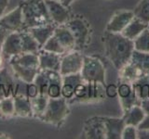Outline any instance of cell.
I'll list each match as a JSON object with an SVG mask.
<instances>
[{"mask_svg": "<svg viewBox=\"0 0 149 139\" xmlns=\"http://www.w3.org/2000/svg\"><path fill=\"white\" fill-rule=\"evenodd\" d=\"M14 97V115L19 117H32L33 109L30 102V97L25 95H17Z\"/></svg>", "mask_w": 149, "mask_h": 139, "instance_id": "20", "label": "cell"}, {"mask_svg": "<svg viewBox=\"0 0 149 139\" xmlns=\"http://www.w3.org/2000/svg\"><path fill=\"white\" fill-rule=\"evenodd\" d=\"M8 34H9L8 31L4 29L2 26H0V48H1V45L4 43V41L6 39V37L8 36Z\"/></svg>", "mask_w": 149, "mask_h": 139, "instance_id": "33", "label": "cell"}, {"mask_svg": "<svg viewBox=\"0 0 149 139\" xmlns=\"http://www.w3.org/2000/svg\"><path fill=\"white\" fill-rule=\"evenodd\" d=\"M138 139H149V130H138Z\"/></svg>", "mask_w": 149, "mask_h": 139, "instance_id": "35", "label": "cell"}, {"mask_svg": "<svg viewBox=\"0 0 149 139\" xmlns=\"http://www.w3.org/2000/svg\"><path fill=\"white\" fill-rule=\"evenodd\" d=\"M58 1H61V0H58Z\"/></svg>", "mask_w": 149, "mask_h": 139, "instance_id": "40", "label": "cell"}, {"mask_svg": "<svg viewBox=\"0 0 149 139\" xmlns=\"http://www.w3.org/2000/svg\"><path fill=\"white\" fill-rule=\"evenodd\" d=\"M49 97L47 95L37 94L34 96L30 97V102L33 109V115L36 118H41L44 114L47 106H48Z\"/></svg>", "mask_w": 149, "mask_h": 139, "instance_id": "24", "label": "cell"}, {"mask_svg": "<svg viewBox=\"0 0 149 139\" xmlns=\"http://www.w3.org/2000/svg\"><path fill=\"white\" fill-rule=\"evenodd\" d=\"M134 49L140 52L149 54V29L144 30L136 39L133 41Z\"/></svg>", "mask_w": 149, "mask_h": 139, "instance_id": "27", "label": "cell"}, {"mask_svg": "<svg viewBox=\"0 0 149 139\" xmlns=\"http://www.w3.org/2000/svg\"><path fill=\"white\" fill-rule=\"evenodd\" d=\"M133 90L140 101L149 98V75L138 79L132 83Z\"/></svg>", "mask_w": 149, "mask_h": 139, "instance_id": "25", "label": "cell"}, {"mask_svg": "<svg viewBox=\"0 0 149 139\" xmlns=\"http://www.w3.org/2000/svg\"><path fill=\"white\" fill-rule=\"evenodd\" d=\"M66 27L71 32L76 42V50L82 51L87 47L91 39V27L90 24L83 18H71L67 21Z\"/></svg>", "mask_w": 149, "mask_h": 139, "instance_id": "7", "label": "cell"}, {"mask_svg": "<svg viewBox=\"0 0 149 139\" xmlns=\"http://www.w3.org/2000/svg\"><path fill=\"white\" fill-rule=\"evenodd\" d=\"M104 45L107 58L118 72L130 62L134 51L133 41L126 38L121 34L106 32Z\"/></svg>", "mask_w": 149, "mask_h": 139, "instance_id": "1", "label": "cell"}, {"mask_svg": "<svg viewBox=\"0 0 149 139\" xmlns=\"http://www.w3.org/2000/svg\"><path fill=\"white\" fill-rule=\"evenodd\" d=\"M8 1L9 0H0V18L4 15V12L8 8Z\"/></svg>", "mask_w": 149, "mask_h": 139, "instance_id": "34", "label": "cell"}, {"mask_svg": "<svg viewBox=\"0 0 149 139\" xmlns=\"http://www.w3.org/2000/svg\"><path fill=\"white\" fill-rule=\"evenodd\" d=\"M80 74L84 81L106 85L105 68L102 60L94 56H84Z\"/></svg>", "mask_w": 149, "mask_h": 139, "instance_id": "6", "label": "cell"}, {"mask_svg": "<svg viewBox=\"0 0 149 139\" xmlns=\"http://www.w3.org/2000/svg\"><path fill=\"white\" fill-rule=\"evenodd\" d=\"M0 26L9 32H21L23 30L22 11L20 5L0 18Z\"/></svg>", "mask_w": 149, "mask_h": 139, "instance_id": "12", "label": "cell"}, {"mask_svg": "<svg viewBox=\"0 0 149 139\" xmlns=\"http://www.w3.org/2000/svg\"><path fill=\"white\" fill-rule=\"evenodd\" d=\"M22 38V49L23 53H38L41 49L35 37L33 36L28 30H22L20 32Z\"/></svg>", "mask_w": 149, "mask_h": 139, "instance_id": "23", "label": "cell"}, {"mask_svg": "<svg viewBox=\"0 0 149 139\" xmlns=\"http://www.w3.org/2000/svg\"><path fill=\"white\" fill-rule=\"evenodd\" d=\"M121 139H138V128L133 125H127L123 129Z\"/></svg>", "mask_w": 149, "mask_h": 139, "instance_id": "30", "label": "cell"}, {"mask_svg": "<svg viewBox=\"0 0 149 139\" xmlns=\"http://www.w3.org/2000/svg\"><path fill=\"white\" fill-rule=\"evenodd\" d=\"M53 36L56 38L59 45L64 50L65 54L76 48V42L71 32L66 27V25H59L55 28Z\"/></svg>", "mask_w": 149, "mask_h": 139, "instance_id": "15", "label": "cell"}, {"mask_svg": "<svg viewBox=\"0 0 149 139\" xmlns=\"http://www.w3.org/2000/svg\"><path fill=\"white\" fill-rule=\"evenodd\" d=\"M1 51L5 58H10L11 57L22 53L20 32H9L1 45Z\"/></svg>", "mask_w": 149, "mask_h": 139, "instance_id": "13", "label": "cell"}, {"mask_svg": "<svg viewBox=\"0 0 149 139\" xmlns=\"http://www.w3.org/2000/svg\"><path fill=\"white\" fill-rule=\"evenodd\" d=\"M105 139H121L123 129L126 126L124 119L104 117Z\"/></svg>", "mask_w": 149, "mask_h": 139, "instance_id": "17", "label": "cell"}, {"mask_svg": "<svg viewBox=\"0 0 149 139\" xmlns=\"http://www.w3.org/2000/svg\"><path fill=\"white\" fill-rule=\"evenodd\" d=\"M20 6L22 11L23 30L53 23L44 0H24Z\"/></svg>", "mask_w": 149, "mask_h": 139, "instance_id": "3", "label": "cell"}, {"mask_svg": "<svg viewBox=\"0 0 149 139\" xmlns=\"http://www.w3.org/2000/svg\"><path fill=\"white\" fill-rule=\"evenodd\" d=\"M4 56L2 54V51H1V48H0V69L2 68L3 66V63H4Z\"/></svg>", "mask_w": 149, "mask_h": 139, "instance_id": "38", "label": "cell"}, {"mask_svg": "<svg viewBox=\"0 0 149 139\" xmlns=\"http://www.w3.org/2000/svg\"><path fill=\"white\" fill-rule=\"evenodd\" d=\"M148 29H149V24H148Z\"/></svg>", "mask_w": 149, "mask_h": 139, "instance_id": "39", "label": "cell"}, {"mask_svg": "<svg viewBox=\"0 0 149 139\" xmlns=\"http://www.w3.org/2000/svg\"><path fill=\"white\" fill-rule=\"evenodd\" d=\"M141 106H142V108L143 109L146 114L149 115V98L146 99V100H143L141 102Z\"/></svg>", "mask_w": 149, "mask_h": 139, "instance_id": "36", "label": "cell"}, {"mask_svg": "<svg viewBox=\"0 0 149 139\" xmlns=\"http://www.w3.org/2000/svg\"><path fill=\"white\" fill-rule=\"evenodd\" d=\"M56 27H57V25H55L54 23H49V24L46 25L33 27L27 30L35 37V39L38 42L39 45L42 47L46 42L53 35Z\"/></svg>", "mask_w": 149, "mask_h": 139, "instance_id": "19", "label": "cell"}, {"mask_svg": "<svg viewBox=\"0 0 149 139\" xmlns=\"http://www.w3.org/2000/svg\"><path fill=\"white\" fill-rule=\"evenodd\" d=\"M84 133L87 138L105 139L104 117H93L88 119L84 125Z\"/></svg>", "mask_w": 149, "mask_h": 139, "instance_id": "14", "label": "cell"}, {"mask_svg": "<svg viewBox=\"0 0 149 139\" xmlns=\"http://www.w3.org/2000/svg\"><path fill=\"white\" fill-rule=\"evenodd\" d=\"M146 115V114L141 105H135L129 109L123 111L122 118L127 125H133V126L138 127V125L142 122Z\"/></svg>", "mask_w": 149, "mask_h": 139, "instance_id": "22", "label": "cell"}, {"mask_svg": "<svg viewBox=\"0 0 149 139\" xmlns=\"http://www.w3.org/2000/svg\"><path fill=\"white\" fill-rule=\"evenodd\" d=\"M138 130H149V115H146L142 122L138 125Z\"/></svg>", "mask_w": 149, "mask_h": 139, "instance_id": "32", "label": "cell"}, {"mask_svg": "<svg viewBox=\"0 0 149 139\" xmlns=\"http://www.w3.org/2000/svg\"><path fill=\"white\" fill-rule=\"evenodd\" d=\"M15 107H14V97L7 96L0 99V114L6 117L14 116Z\"/></svg>", "mask_w": 149, "mask_h": 139, "instance_id": "28", "label": "cell"}, {"mask_svg": "<svg viewBox=\"0 0 149 139\" xmlns=\"http://www.w3.org/2000/svg\"><path fill=\"white\" fill-rule=\"evenodd\" d=\"M83 78L80 73H74L71 75L63 76L62 85V96L67 100L72 99L74 96L76 87L83 82Z\"/></svg>", "mask_w": 149, "mask_h": 139, "instance_id": "18", "label": "cell"}, {"mask_svg": "<svg viewBox=\"0 0 149 139\" xmlns=\"http://www.w3.org/2000/svg\"><path fill=\"white\" fill-rule=\"evenodd\" d=\"M146 75H149V54L134 49L130 62L118 71V80L132 83Z\"/></svg>", "mask_w": 149, "mask_h": 139, "instance_id": "4", "label": "cell"}, {"mask_svg": "<svg viewBox=\"0 0 149 139\" xmlns=\"http://www.w3.org/2000/svg\"><path fill=\"white\" fill-rule=\"evenodd\" d=\"M118 96L123 111L129 109L132 106L141 105V101L137 98L130 83L119 81L118 85Z\"/></svg>", "mask_w": 149, "mask_h": 139, "instance_id": "11", "label": "cell"}, {"mask_svg": "<svg viewBox=\"0 0 149 139\" xmlns=\"http://www.w3.org/2000/svg\"><path fill=\"white\" fill-rule=\"evenodd\" d=\"M133 18V10L123 9V10L116 11L107 22L105 31L108 32H114V34H121Z\"/></svg>", "mask_w": 149, "mask_h": 139, "instance_id": "10", "label": "cell"}, {"mask_svg": "<svg viewBox=\"0 0 149 139\" xmlns=\"http://www.w3.org/2000/svg\"><path fill=\"white\" fill-rule=\"evenodd\" d=\"M105 96L109 98H113L118 96V85L115 83H109V85H105L104 88Z\"/></svg>", "mask_w": 149, "mask_h": 139, "instance_id": "31", "label": "cell"}, {"mask_svg": "<svg viewBox=\"0 0 149 139\" xmlns=\"http://www.w3.org/2000/svg\"><path fill=\"white\" fill-rule=\"evenodd\" d=\"M70 112L69 103L63 96L49 97L44 114L40 118L43 122L54 125H60L64 122Z\"/></svg>", "mask_w": 149, "mask_h": 139, "instance_id": "5", "label": "cell"}, {"mask_svg": "<svg viewBox=\"0 0 149 139\" xmlns=\"http://www.w3.org/2000/svg\"><path fill=\"white\" fill-rule=\"evenodd\" d=\"M11 71L20 80L28 85L33 83L39 72V59L37 53H21L8 58Z\"/></svg>", "mask_w": 149, "mask_h": 139, "instance_id": "2", "label": "cell"}, {"mask_svg": "<svg viewBox=\"0 0 149 139\" xmlns=\"http://www.w3.org/2000/svg\"><path fill=\"white\" fill-rule=\"evenodd\" d=\"M37 55H38L40 70H51V71L57 72L60 71L62 55L46 51L44 49H40Z\"/></svg>", "mask_w": 149, "mask_h": 139, "instance_id": "16", "label": "cell"}, {"mask_svg": "<svg viewBox=\"0 0 149 139\" xmlns=\"http://www.w3.org/2000/svg\"><path fill=\"white\" fill-rule=\"evenodd\" d=\"M76 0H61V2H62L64 6H66V7H70L72 5V3H74Z\"/></svg>", "mask_w": 149, "mask_h": 139, "instance_id": "37", "label": "cell"}, {"mask_svg": "<svg viewBox=\"0 0 149 139\" xmlns=\"http://www.w3.org/2000/svg\"><path fill=\"white\" fill-rule=\"evenodd\" d=\"M147 27H148V24H146V22L142 21L140 19L134 16V18L130 21V22L127 25V27L122 31L121 34L125 36L126 38L134 41L144 30L147 29Z\"/></svg>", "mask_w": 149, "mask_h": 139, "instance_id": "21", "label": "cell"}, {"mask_svg": "<svg viewBox=\"0 0 149 139\" xmlns=\"http://www.w3.org/2000/svg\"><path fill=\"white\" fill-rule=\"evenodd\" d=\"M134 16L149 24V0H140L133 9Z\"/></svg>", "mask_w": 149, "mask_h": 139, "instance_id": "26", "label": "cell"}, {"mask_svg": "<svg viewBox=\"0 0 149 139\" xmlns=\"http://www.w3.org/2000/svg\"><path fill=\"white\" fill-rule=\"evenodd\" d=\"M41 49H44L46 51H49V52H53V53L62 55V56L65 54L64 50L62 48V46L59 45V43L53 35L46 42V43L44 44V45L41 47Z\"/></svg>", "mask_w": 149, "mask_h": 139, "instance_id": "29", "label": "cell"}, {"mask_svg": "<svg viewBox=\"0 0 149 139\" xmlns=\"http://www.w3.org/2000/svg\"><path fill=\"white\" fill-rule=\"evenodd\" d=\"M84 55L81 51L72 50L62 56L60 66V73L62 76L71 75L74 73H80L83 66Z\"/></svg>", "mask_w": 149, "mask_h": 139, "instance_id": "8", "label": "cell"}, {"mask_svg": "<svg viewBox=\"0 0 149 139\" xmlns=\"http://www.w3.org/2000/svg\"><path fill=\"white\" fill-rule=\"evenodd\" d=\"M48 8L49 17L55 25H64L71 19V13L68 7L58 0H44Z\"/></svg>", "mask_w": 149, "mask_h": 139, "instance_id": "9", "label": "cell"}]
</instances>
